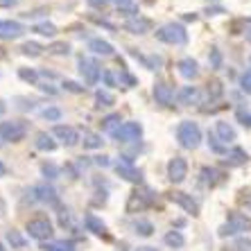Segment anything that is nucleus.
Here are the masks:
<instances>
[{"label": "nucleus", "instance_id": "29", "mask_svg": "<svg viewBox=\"0 0 251 251\" xmlns=\"http://www.w3.org/2000/svg\"><path fill=\"white\" fill-rule=\"evenodd\" d=\"M7 242L12 245V249H25L27 247V238H25L21 231H7Z\"/></svg>", "mask_w": 251, "mask_h": 251}, {"label": "nucleus", "instance_id": "46", "mask_svg": "<svg viewBox=\"0 0 251 251\" xmlns=\"http://www.w3.org/2000/svg\"><path fill=\"white\" fill-rule=\"evenodd\" d=\"M102 79H104V86H118V77L113 75L111 70H104V73H102Z\"/></svg>", "mask_w": 251, "mask_h": 251}, {"label": "nucleus", "instance_id": "35", "mask_svg": "<svg viewBox=\"0 0 251 251\" xmlns=\"http://www.w3.org/2000/svg\"><path fill=\"white\" fill-rule=\"evenodd\" d=\"M39 75H41V73H36L34 68H18V77H21L23 82L36 84V86H39Z\"/></svg>", "mask_w": 251, "mask_h": 251}, {"label": "nucleus", "instance_id": "41", "mask_svg": "<svg viewBox=\"0 0 251 251\" xmlns=\"http://www.w3.org/2000/svg\"><path fill=\"white\" fill-rule=\"evenodd\" d=\"M240 88H242L247 95H251V68L247 70V73H242V77H240Z\"/></svg>", "mask_w": 251, "mask_h": 251}, {"label": "nucleus", "instance_id": "8", "mask_svg": "<svg viewBox=\"0 0 251 251\" xmlns=\"http://www.w3.org/2000/svg\"><path fill=\"white\" fill-rule=\"evenodd\" d=\"M116 172L120 179H125V181H129V183H136V186L143 183V172L136 168L134 161L129 156H120V161L116 163Z\"/></svg>", "mask_w": 251, "mask_h": 251}, {"label": "nucleus", "instance_id": "36", "mask_svg": "<svg viewBox=\"0 0 251 251\" xmlns=\"http://www.w3.org/2000/svg\"><path fill=\"white\" fill-rule=\"evenodd\" d=\"M61 116H64V113H61L59 106H46L41 111V118L48 120V123H57V120H61Z\"/></svg>", "mask_w": 251, "mask_h": 251}, {"label": "nucleus", "instance_id": "45", "mask_svg": "<svg viewBox=\"0 0 251 251\" xmlns=\"http://www.w3.org/2000/svg\"><path fill=\"white\" fill-rule=\"evenodd\" d=\"M235 116H238V120L245 125V127H251V111H249V109H238V111H235Z\"/></svg>", "mask_w": 251, "mask_h": 251}, {"label": "nucleus", "instance_id": "44", "mask_svg": "<svg viewBox=\"0 0 251 251\" xmlns=\"http://www.w3.org/2000/svg\"><path fill=\"white\" fill-rule=\"evenodd\" d=\"M208 59H210V66H213V68H222V52H220L217 48H213V50H210Z\"/></svg>", "mask_w": 251, "mask_h": 251}, {"label": "nucleus", "instance_id": "11", "mask_svg": "<svg viewBox=\"0 0 251 251\" xmlns=\"http://www.w3.org/2000/svg\"><path fill=\"white\" fill-rule=\"evenodd\" d=\"M52 136L61 140L66 147H73V145H77V143H82V136L77 134V129L68 127V125H54Z\"/></svg>", "mask_w": 251, "mask_h": 251}, {"label": "nucleus", "instance_id": "20", "mask_svg": "<svg viewBox=\"0 0 251 251\" xmlns=\"http://www.w3.org/2000/svg\"><path fill=\"white\" fill-rule=\"evenodd\" d=\"M176 68H179V75H181L183 79H195V77L199 75V64L193 57L179 59V61H176Z\"/></svg>", "mask_w": 251, "mask_h": 251}, {"label": "nucleus", "instance_id": "24", "mask_svg": "<svg viewBox=\"0 0 251 251\" xmlns=\"http://www.w3.org/2000/svg\"><path fill=\"white\" fill-rule=\"evenodd\" d=\"M88 50L93 54H100V57H111L113 54V46L104 39H91L88 41Z\"/></svg>", "mask_w": 251, "mask_h": 251}, {"label": "nucleus", "instance_id": "40", "mask_svg": "<svg viewBox=\"0 0 251 251\" xmlns=\"http://www.w3.org/2000/svg\"><path fill=\"white\" fill-rule=\"evenodd\" d=\"M52 54H68L70 52V43H66V41H57V43H52V46L48 48Z\"/></svg>", "mask_w": 251, "mask_h": 251}, {"label": "nucleus", "instance_id": "56", "mask_svg": "<svg viewBox=\"0 0 251 251\" xmlns=\"http://www.w3.org/2000/svg\"><path fill=\"white\" fill-rule=\"evenodd\" d=\"M0 251H7V249H5V245H2V242H0Z\"/></svg>", "mask_w": 251, "mask_h": 251}, {"label": "nucleus", "instance_id": "26", "mask_svg": "<svg viewBox=\"0 0 251 251\" xmlns=\"http://www.w3.org/2000/svg\"><path fill=\"white\" fill-rule=\"evenodd\" d=\"M43 251H77L73 242H66V240H50V242H43L41 247Z\"/></svg>", "mask_w": 251, "mask_h": 251}, {"label": "nucleus", "instance_id": "22", "mask_svg": "<svg viewBox=\"0 0 251 251\" xmlns=\"http://www.w3.org/2000/svg\"><path fill=\"white\" fill-rule=\"evenodd\" d=\"M224 161H226L228 168H240V165H245L247 161H249V154H247L242 147H231Z\"/></svg>", "mask_w": 251, "mask_h": 251}, {"label": "nucleus", "instance_id": "48", "mask_svg": "<svg viewBox=\"0 0 251 251\" xmlns=\"http://www.w3.org/2000/svg\"><path fill=\"white\" fill-rule=\"evenodd\" d=\"M88 5L91 7H98V9H104L109 5V0H88Z\"/></svg>", "mask_w": 251, "mask_h": 251}, {"label": "nucleus", "instance_id": "34", "mask_svg": "<svg viewBox=\"0 0 251 251\" xmlns=\"http://www.w3.org/2000/svg\"><path fill=\"white\" fill-rule=\"evenodd\" d=\"M32 32H36V34H41V36H50V39H52V36H57V27H54L52 23H36L34 27H32Z\"/></svg>", "mask_w": 251, "mask_h": 251}, {"label": "nucleus", "instance_id": "25", "mask_svg": "<svg viewBox=\"0 0 251 251\" xmlns=\"http://www.w3.org/2000/svg\"><path fill=\"white\" fill-rule=\"evenodd\" d=\"M82 145H84V150H100V147L104 145V140H102L100 134H95V131H84Z\"/></svg>", "mask_w": 251, "mask_h": 251}, {"label": "nucleus", "instance_id": "51", "mask_svg": "<svg viewBox=\"0 0 251 251\" xmlns=\"http://www.w3.org/2000/svg\"><path fill=\"white\" fill-rule=\"evenodd\" d=\"M95 163L104 165V168H106V165H109V156H98V158H95Z\"/></svg>", "mask_w": 251, "mask_h": 251}, {"label": "nucleus", "instance_id": "17", "mask_svg": "<svg viewBox=\"0 0 251 251\" xmlns=\"http://www.w3.org/2000/svg\"><path fill=\"white\" fill-rule=\"evenodd\" d=\"M176 102L183 106H195L201 102V91L197 86H183L179 93H176Z\"/></svg>", "mask_w": 251, "mask_h": 251}, {"label": "nucleus", "instance_id": "3", "mask_svg": "<svg viewBox=\"0 0 251 251\" xmlns=\"http://www.w3.org/2000/svg\"><path fill=\"white\" fill-rule=\"evenodd\" d=\"M154 34H156L158 41L168 43V46H183V43H188V32L181 23H165Z\"/></svg>", "mask_w": 251, "mask_h": 251}, {"label": "nucleus", "instance_id": "9", "mask_svg": "<svg viewBox=\"0 0 251 251\" xmlns=\"http://www.w3.org/2000/svg\"><path fill=\"white\" fill-rule=\"evenodd\" d=\"M150 206H152V193L136 188V190H131V195H129L125 210H127V213H143V210L150 208Z\"/></svg>", "mask_w": 251, "mask_h": 251}, {"label": "nucleus", "instance_id": "37", "mask_svg": "<svg viewBox=\"0 0 251 251\" xmlns=\"http://www.w3.org/2000/svg\"><path fill=\"white\" fill-rule=\"evenodd\" d=\"M118 82H120V86H125V88H134L136 84H138V79H136L131 73H127V70H120V73H118Z\"/></svg>", "mask_w": 251, "mask_h": 251}, {"label": "nucleus", "instance_id": "52", "mask_svg": "<svg viewBox=\"0 0 251 251\" xmlns=\"http://www.w3.org/2000/svg\"><path fill=\"white\" fill-rule=\"evenodd\" d=\"M131 54H134V57H138L140 61H143V57H140V54L136 52V50H131ZM145 66H147V68H150V70H152V66H150V61H147V59H145Z\"/></svg>", "mask_w": 251, "mask_h": 251}, {"label": "nucleus", "instance_id": "18", "mask_svg": "<svg viewBox=\"0 0 251 251\" xmlns=\"http://www.w3.org/2000/svg\"><path fill=\"white\" fill-rule=\"evenodd\" d=\"M34 195L39 201H43V204H50V206H57L59 204V197H57V190H54L50 183H39V186H34Z\"/></svg>", "mask_w": 251, "mask_h": 251}, {"label": "nucleus", "instance_id": "47", "mask_svg": "<svg viewBox=\"0 0 251 251\" xmlns=\"http://www.w3.org/2000/svg\"><path fill=\"white\" fill-rule=\"evenodd\" d=\"M39 88H41L43 93H50V95H57L59 93L57 88H52V84H39Z\"/></svg>", "mask_w": 251, "mask_h": 251}, {"label": "nucleus", "instance_id": "32", "mask_svg": "<svg viewBox=\"0 0 251 251\" xmlns=\"http://www.w3.org/2000/svg\"><path fill=\"white\" fill-rule=\"evenodd\" d=\"M120 123H123V120H120V113H109V116L102 118L100 127H102V131H113L116 125H120Z\"/></svg>", "mask_w": 251, "mask_h": 251}, {"label": "nucleus", "instance_id": "55", "mask_svg": "<svg viewBox=\"0 0 251 251\" xmlns=\"http://www.w3.org/2000/svg\"><path fill=\"white\" fill-rule=\"evenodd\" d=\"M5 172H7V168H5V163L0 161V176H5Z\"/></svg>", "mask_w": 251, "mask_h": 251}, {"label": "nucleus", "instance_id": "27", "mask_svg": "<svg viewBox=\"0 0 251 251\" xmlns=\"http://www.w3.org/2000/svg\"><path fill=\"white\" fill-rule=\"evenodd\" d=\"M163 242L168 247H172V249H181L183 245H186V238H183L181 231H168L163 238Z\"/></svg>", "mask_w": 251, "mask_h": 251}, {"label": "nucleus", "instance_id": "57", "mask_svg": "<svg viewBox=\"0 0 251 251\" xmlns=\"http://www.w3.org/2000/svg\"><path fill=\"white\" fill-rule=\"evenodd\" d=\"M145 2H152V0H145Z\"/></svg>", "mask_w": 251, "mask_h": 251}, {"label": "nucleus", "instance_id": "53", "mask_svg": "<svg viewBox=\"0 0 251 251\" xmlns=\"http://www.w3.org/2000/svg\"><path fill=\"white\" fill-rule=\"evenodd\" d=\"M136 251H158V249H156V247H147V245H145V247H138Z\"/></svg>", "mask_w": 251, "mask_h": 251}, {"label": "nucleus", "instance_id": "38", "mask_svg": "<svg viewBox=\"0 0 251 251\" xmlns=\"http://www.w3.org/2000/svg\"><path fill=\"white\" fill-rule=\"evenodd\" d=\"M113 5L120 9V12H127L129 16H138L136 14V5H134V0H113Z\"/></svg>", "mask_w": 251, "mask_h": 251}, {"label": "nucleus", "instance_id": "28", "mask_svg": "<svg viewBox=\"0 0 251 251\" xmlns=\"http://www.w3.org/2000/svg\"><path fill=\"white\" fill-rule=\"evenodd\" d=\"M116 104V98H113L109 91H104V88H98L95 91V106L98 109H102V106H113Z\"/></svg>", "mask_w": 251, "mask_h": 251}, {"label": "nucleus", "instance_id": "4", "mask_svg": "<svg viewBox=\"0 0 251 251\" xmlns=\"http://www.w3.org/2000/svg\"><path fill=\"white\" fill-rule=\"evenodd\" d=\"M25 231H27V235L32 240H39V242H50V238L54 235V224L50 222L46 215H39V217L27 220Z\"/></svg>", "mask_w": 251, "mask_h": 251}, {"label": "nucleus", "instance_id": "15", "mask_svg": "<svg viewBox=\"0 0 251 251\" xmlns=\"http://www.w3.org/2000/svg\"><path fill=\"white\" fill-rule=\"evenodd\" d=\"M152 93H154L156 104H161V106H172V102H175V88L170 86L168 82H156Z\"/></svg>", "mask_w": 251, "mask_h": 251}, {"label": "nucleus", "instance_id": "50", "mask_svg": "<svg viewBox=\"0 0 251 251\" xmlns=\"http://www.w3.org/2000/svg\"><path fill=\"white\" fill-rule=\"evenodd\" d=\"M245 36H247V41H251V18L245 21Z\"/></svg>", "mask_w": 251, "mask_h": 251}, {"label": "nucleus", "instance_id": "42", "mask_svg": "<svg viewBox=\"0 0 251 251\" xmlns=\"http://www.w3.org/2000/svg\"><path fill=\"white\" fill-rule=\"evenodd\" d=\"M222 93H224V86H222L220 82H210V84H208V98H210V100L220 98Z\"/></svg>", "mask_w": 251, "mask_h": 251}, {"label": "nucleus", "instance_id": "5", "mask_svg": "<svg viewBox=\"0 0 251 251\" xmlns=\"http://www.w3.org/2000/svg\"><path fill=\"white\" fill-rule=\"evenodd\" d=\"M27 136V123L23 120H2L0 123V138L7 143H21Z\"/></svg>", "mask_w": 251, "mask_h": 251}, {"label": "nucleus", "instance_id": "12", "mask_svg": "<svg viewBox=\"0 0 251 251\" xmlns=\"http://www.w3.org/2000/svg\"><path fill=\"white\" fill-rule=\"evenodd\" d=\"M84 226H86V231H91L93 235H98V238L102 240H111V235H109V228H106V224L100 220L95 213H86L84 215Z\"/></svg>", "mask_w": 251, "mask_h": 251}, {"label": "nucleus", "instance_id": "33", "mask_svg": "<svg viewBox=\"0 0 251 251\" xmlns=\"http://www.w3.org/2000/svg\"><path fill=\"white\" fill-rule=\"evenodd\" d=\"M21 52H23L25 57H41L43 46H39V43H34V41H27V43L21 46Z\"/></svg>", "mask_w": 251, "mask_h": 251}, {"label": "nucleus", "instance_id": "16", "mask_svg": "<svg viewBox=\"0 0 251 251\" xmlns=\"http://www.w3.org/2000/svg\"><path fill=\"white\" fill-rule=\"evenodd\" d=\"M125 29L131 32V34H147V32H152V21L145 16H131L127 18Z\"/></svg>", "mask_w": 251, "mask_h": 251}, {"label": "nucleus", "instance_id": "6", "mask_svg": "<svg viewBox=\"0 0 251 251\" xmlns=\"http://www.w3.org/2000/svg\"><path fill=\"white\" fill-rule=\"evenodd\" d=\"M111 136L118 143H134V140H138L143 136V125L136 123V120H129V123L118 125L111 131Z\"/></svg>", "mask_w": 251, "mask_h": 251}, {"label": "nucleus", "instance_id": "30", "mask_svg": "<svg viewBox=\"0 0 251 251\" xmlns=\"http://www.w3.org/2000/svg\"><path fill=\"white\" fill-rule=\"evenodd\" d=\"M134 231L138 235H143V238H150V235H154V224L150 222V220H136Z\"/></svg>", "mask_w": 251, "mask_h": 251}, {"label": "nucleus", "instance_id": "2", "mask_svg": "<svg viewBox=\"0 0 251 251\" xmlns=\"http://www.w3.org/2000/svg\"><path fill=\"white\" fill-rule=\"evenodd\" d=\"M201 129H199L197 123L193 120H181L179 127H176V140H179V145L183 150H197L201 145Z\"/></svg>", "mask_w": 251, "mask_h": 251}, {"label": "nucleus", "instance_id": "49", "mask_svg": "<svg viewBox=\"0 0 251 251\" xmlns=\"http://www.w3.org/2000/svg\"><path fill=\"white\" fill-rule=\"evenodd\" d=\"M21 0H0V7L2 9H9V7H14V5H18Z\"/></svg>", "mask_w": 251, "mask_h": 251}, {"label": "nucleus", "instance_id": "54", "mask_svg": "<svg viewBox=\"0 0 251 251\" xmlns=\"http://www.w3.org/2000/svg\"><path fill=\"white\" fill-rule=\"evenodd\" d=\"M7 111V104H5V100H0V116Z\"/></svg>", "mask_w": 251, "mask_h": 251}, {"label": "nucleus", "instance_id": "7", "mask_svg": "<svg viewBox=\"0 0 251 251\" xmlns=\"http://www.w3.org/2000/svg\"><path fill=\"white\" fill-rule=\"evenodd\" d=\"M77 66H79V75L84 77V82L88 84V86H93V84H98L100 82V77H102V73L104 70L98 66V61L95 59H91V57H79L77 59Z\"/></svg>", "mask_w": 251, "mask_h": 251}, {"label": "nucleus", "instance_id": "1", "mask_svg": "<svg viewBox=\"0 0 251 251\" xmlns=\"http://www.w3.org/2000/svg\"><path fill=\"white\" fill-rule=\"evenodd\" d=\"M251 231V217L247 213H240V210H228L226 213V222L220 226L217 235L220 238H226V235H238Z\"/></svg>", "mask_w": 251, "mask_h": 251}, {"label": "nucleus", "instance_id": "39", "mask_svg": "<svg viewBox=\"0 0 251 251\" xmlns=\"http://www.w3.org/2000/svg\"><path fill=\"white\" fill-rule=\"evenodd\" d=\"M41 172H43V176H46V179H59V176H61V170H59L54 163H43L41 165Z\"/></svg>", "mask_w": 251, "mask_h": 251}, {"label": "nucleus", "instance_id": "13", "mask_svg": "<svg viewBox=\"0 0 251 251\" xmlns=\"http://www.w3.org/2000/svg\"><path fill=\"white\" fill-rule=\"evenodd\" d=\"M170 199L175 201L176 206L181 210H186L188 215H199V204H197V199L193 197V195H188V193H172L170 195Z\"/></svg>", "mask_w": 251, "mask_h": 251}, {"label": "nucleus", "instance_id": "43", "mask_svg": "<svg viewBox=\"0 0 251 251\" xmlns=\"http://www.w3.org/2000/svg\"><path fill=\"white\" fill-rule=\"evenodd\" d=\"M64 91H68V93H75V95H79V93H84V86H79L77 82H73V79H66L64 84Z\"/></svg>", "mask_w": 251, "mask_h": 251}, {"label": "nucleus", "instance_id": "14", "mask_svg": "<svg viewBox=\"0 0 251 251\" xmlns=\"http://www.w3.org/2000/svg\"><path fill=\"white\" fill-rule=\"evenodd\" d=\"M25 34L23 23L18 21H0V39L2 41H14V39H21Z\"/></svg>", "mask_w": 251, "mask_h": 251}, {"label": "nucleus", "instance_id": "21", "mask_svg": "<svg viewBox=\"0 0 251 251\" xmlns=\"http://www.w3.org/2000/svg\"><path fill=\"white\" fill-rule=\"evenodd\" d=\"M34 147L41 150V152H54L57 150V140H54L52 134H48V131H39L34 136Z\"/></svg>", "mask_w": 251, "mask_h": 251}, {"label": "nucleus", "instance_id": "19", "mask_svg": "<svg viewBox=\"0 0 251 251\" xmlns=\"http://www.w3.org/2000/svg\"><path fill=\"white\" fill-rule=\"evenodd\" d=\"M213 131H215V136L222 140L224 145H231V143L238 138V131L233 129V125L224 123V120H217V123H215V129H213Z\"/></svg>", "mask_w": 251, "mask_h": 251}, {"label": "nucleus", "instance_id": "10", "mask_svg": "<svg viewBox=\"0 0 251 251\" xmlns=\"http://www.w3.org/2000/svg\"><path fill=\"white\" fill-rule=\"evenodd\" d=\"M188 176V161L183 156H175L168 161V179L170 183H183Z\"/></svg>", "mask_w": 251, "mask_h": 251}, {"label": "nucleus", "instance_id": "23", "mask_svg": "<svg viewBox=\"0 0 251 251\" xmlns=\"http://www.w3.org/2000/svg\"><path fill=\"white\" fill-rule=\"evenodd\" d=\"M201 181H204L208 188H215L224 181V172H220L217 168H208V165H206V168H201Z\"/></svg>", "mask_w": 251, "mask_h": 251}, {"label": "nucleus", "instance_id": "31", "mask_svg": "<svg viewBox=\"0 0 251 251\" xmlns=\"http://www.w3.org/2000/svg\"><path fill=\"white\" fill-rule=\"evenodd\" d=\"M208 147H210V150H213L215 154H224V156L228 154V147L224 145L220 138H217L215 131H208Z\"/></svg>", "mask_w": 251, "mask_h": 251}]
</instances>
